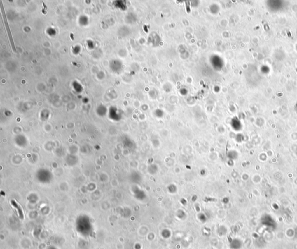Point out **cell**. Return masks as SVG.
I'll use <instances>...</instances> for the list:
<instances>
[{
    "label": "cell",
    "mask_w": 297,
    "mask_h": 249,
    "mask_svg": "<svg viewBox=\"0 0 297 249\" xmlns=\"http://www.w3.org/2000/svg\"><path fill=\"white\" fill-rule=\"evenodd\" d=\"M12 204L13 205V206L17 209L18 211V215L21 218H24V214H23V211L22 209V208H20V207L19 206V205L18 204L17 202H16L14 200H12Z\"/></svg>",
    "instance_id": "1"
}]
</instances>
